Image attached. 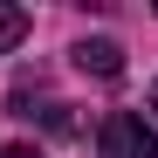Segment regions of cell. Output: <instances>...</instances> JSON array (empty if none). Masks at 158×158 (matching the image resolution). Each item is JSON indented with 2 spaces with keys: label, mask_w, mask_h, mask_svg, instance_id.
<instances>
[{
  "label": "cell",
  "mask_w": 158,
  "mask_h": 158,
  "mask_svg": "<svg viewBox=\"0 0 158 158\" xmlns=\"http://www.w3.org/2000/svg\"><path fill=\"white\" fill-rule=\"evenodd\" d=\"M96 158H158V124L138 110H110L96 131Z\"/></svg>",
  "instance_id": "obj_1"
},
{
  "label": "cell",
  "mask_w": 158,
  "mask_h": 158,
  "mask_svg": "<svg viewBox=\"0 0 158 158\" xmlns=\"http://www.w3.org/2000/svg\"><path fill=\"white\" fill-rule=\"evenodd\" d=\"M76 69L110 83V76H124V48H117V41H76Z\"/></svg>",
  "instance_id": "obj_2"
},
{
  "label": "cell",
  "mask_w": 158,
  "mask_h": 158,
  "mask_svg": "<svg viewBox=\"0 0 158 158\" xmlns=\"http://www.w3.org/2000/svg\"><path fill=\"white\" fill-rule=\"evenodd\" d=\"M21 35H28V7H7V0H0V55L21 48Z\"/></svg>",
  "instance_id": "obj_3"
},
{
  "label": "cell",
  "mask_w": 158,
  "mask_h": 158,
  "mask_svg": "<svg viewBox=\"0 0 158 158\" xmlns=\"http://www.w3.org/2000/svg\"><path fill=\"white\" fill-rule=\"evenodd\" d=\"M0 158H41V151H28V144H7V151H0Z\"/></svg>",
  "instance_id": "obj_4"
},
{
  "label": "cell",
  "mask_w": 158,
  "mask_h": 158,
  "mask_svg": "<svg viewBox=\"0 0 158 158\" xmlns=\"http://www.w3.org/2000/svg\"><path fill=\"white\" fill-rule=\"evenodd\" d=\"M151 103H158V89H151Z\"/></svg>",
  "instance_id": "obj_5"
}]
</instances>
